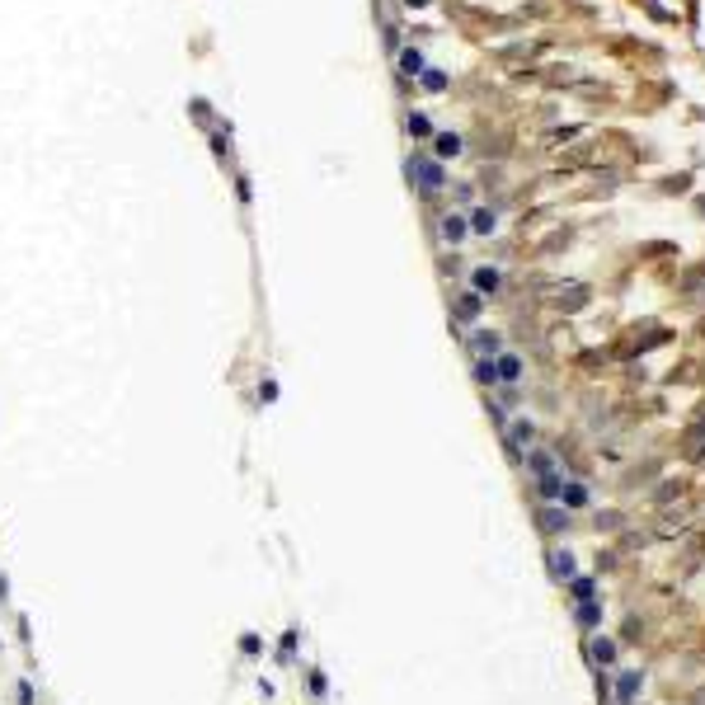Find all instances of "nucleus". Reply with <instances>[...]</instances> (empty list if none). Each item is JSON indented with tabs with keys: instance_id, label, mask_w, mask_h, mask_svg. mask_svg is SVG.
Returning <instances> with one entry per match:
<instances>
[{
	"instance_id": "nucleus-1",
	"label": "nucleus",
	"mask_w": 705,
	"mask_h": 705,
	"mask_svg": "<svg viewBox=\"0 0 705 705\" xmlns=\"http://www.w3.org/2000/svg\"><path fill=\"white\" fill-rule=\"evenodd\" d=\"M409 174H418V179L428 183V188H442V183H447L442 165H438L433 156H414V160H409Z\"/></svg>"
},
{
	"instance_id": "nucleus-2",
	"label": "nucleus",
	"mask_w": 705,
	"mask_h": 705,
	"mask_svg": "<svg viewBox=\"0 0 705 705\" xmlns=\"http://www.w3.org/2000/svg\"><path fill=\"white\" fill-rule=\"evenodd\" d=\"M498 278H503V273H498V268H489V263H480V268L470 273V283H475V292H480V296H494V292H498Z\"/></svg>"
},
{
	"instance_id": "nucleus-3",
	"label": "nucleus",
	"mask_w": 705,
	"mask_h": 705,
	"mask_svg": "<svg viewBox=\"0 0 705 705\" xmlns=\"http://www.w3.org/2000/svg\"><path fill=\"white\" fill-rule=\"evenodd\" d=\"M494 371H498V381H503V386H513V381L522 376V358H518V353H498Z\"/></svg>"
},
{
	"instance_id": "nucleus-4",
	"label": "nucleus",
	"mask_w": 705,
	"mask_h": 705,
	"mask_svg": "<svg viewBox=\"0 0 705 705\" xmlns=\"http://www.w3.org/2000/svg\"><path fill=\"white\" fill-rule=\"evenodd\" d=\"M466 235H470L466 216H451V212H447V216H442V240H447V245H466Z\"/></svg>"
},
{
	"instance_id": "nucleus-5",
	"label": "nucleus",
	"mask_w": 705,
	"mask_h": 705,
	"mask_svg": "<svg viewBox=\"0 0 705 705\" xmlns=\"http://www.w3.org/2000/svg\"><path fill=\"white\" fill-rule=\"evenodd\" d=\"M588 653H593V663H602V668H606V663H616V644H611L606 635H597V640L588 644Z\"/></svg>"
},
{
	"instance_id": "nucleus-6",
	"label": "nucleus",
	"mask_w": 705,
	"mask_h": 705,
	"mask_svg": "<svg viewBox=\"0 0 705 705\" xmlns=\"http://www.w3.org/2000/svg\"><path fill=\"white\" fill-rule=\"evenodd\" d=\"M400 71H405V76H423V71H428V66H423V52L405 48V52H400Z\"/></svg>"
},
{
	"instance_id": "nucleus-7",
	"label": "nucleus",
	"mask_w": 705,
	"mask_h": 705,
	"mask_svg": "<svg viewBox=\"0 0 705 705\" xmlns=\"http://www.w3.org/2000/svg\"><path fill=\"white\" fill-rule=\"evenodd\" d=\"M560 498H564V508H588V489L583 484H560Z\"/></svg>"
},
{
	"instance_id": "nucleus-8",
	"label": "nucleus",
	"mask_w": 705,
	"mask_h": 705,
	"mask_svg": "<svg viewBox=\"0 0 705 705\" xmlns=\"http://www.w3.org/2000/svg\"><path fill=\"white\" fill-rule=\"evenodd\" d=\"M470 231H475V235H489V231H494V212H489V207H475V212H470Z\"/></svg>"
},
{
	"instance_id": "nucleus-9",
	"label": "nucleus",
	"mask_w": 705,
	"mask_h": 705,
	"mask_svg": "<svg viewBox=\"0 0 705 705\" xmlns=\"http://www.w3.org/2000/svg\"><path fill=\"white\" fill-rule=\"evenodd\" d=\"M616 696H621V701H635V696H640V673H621V682H616Z\"/></svg>"
},
{
	"instance_id": "nucleus-10",
	"label": "nucleus",
	"mask_w": 705,
	"mask_h": 705,
	"mask_svg": "<svg viewBox=\"0 0 705 705\" xmlns=\"http://www.w3.org/2000/svg\"><path fill=\"white\" fill-rule=\"evenodd\" d=\"M456 151H461V136H456V132H438V156L451 160Z\"/></svg>"
},
{
	"instance_id": "nucleus-11",
	"label": "nucleus",
	"mask_w": 705,
	"mask_h": 705,
	"mask_svg": "<svg viewBox=\"0 0 705 705\" xmlns=\"http://www.w3.org/2000/svg\"><path fill=\"white\" fill-rule=\"evenodd\" d=\"M456 311H461V320H480V292H466L456 301Z\"/></svg>"
},
{
	"instance_id": "nucleus-12",
	"label": "nucleus",
	"mask_w": 705,
	"mask_h": 705,
	"mask_svg": "<svg viewBox=\"0 0 705 705\" xmlns=\"http://www.w3.org/2000/svg\"><path fill=\"white\" fill-rule=\"evenodd\" d=\"M578 621H583L588 630H597L602 626V606L597 602H583V606H578Z\"/></svg>"
},
{
	"instance_id": "nucleus-13",
	"label": "nucleus",
	"mask_w": 705,
	"mask_h": 705,
	"mask_svg": "<svg viewBox=\"0 0 705 705\" xmlns=\"http://www.w3.org/2000/svg\"><path fill=\"white\" fill-rule=\"evenodd\" d=\"M522 442H531V418H518V423H513V442H508V447L518 451Z\"/></svg>"
},
{
	"instance_id": "nucleus-14",
	"label": "nucleus",
	"mask_w": 705,
	"mask_h": 705,
	"mask_svg": "<svg viewBox=\"0 0 705 705\" xmlns=\"http://www.w3.org/2000/svg\"><path fill=\"white\" fill-rule=\"evenodd\" d=\"M475 376H480L484 386H494V381H498V371H494V358H480V362H475Z\"/></svg>"
},
{
	"instance_id": "nucleus-15",
	"label": "nucleus",
	"mask_w": 705,
	"mask_h": 705,
	"mask_svg": "<svg viewBox=\"0 0 705 705\" xmlns=\"http://www.w3.org/2000/svg\"><path fill=\"white\" fill-rule=\"evenodd\" d=\"M593 593H597V583L578 574V578H574V597H578V602H593Z\"/></svg>"
},
{
	"instance_id": "nucleus-16",
	"label": "nucleus",
	"mask_w": 705,
	"mask_h": 705,
	"mask_svg": "<svg viewBox=\"0 0 705 705\" xmlns=\"http://www.w3.org/2000/svg\"><path fill=\"white\" fill-rule=\"evenodd\" d=\"M423 85H428V94H442V90H447V76H442V71H423Z\"/></svg>"
},
{
	"instance_id": "nucleus-17",
	"label": "nucleus",
	"mask_w": 705,
	"mask_h": 705,
	"mask_svg": "<svg viewBox=\"0 0 705 705\" xmlns=\"http://www.w3.org/2000/svg\"><path fill=\"white\" fill-rule=\"evenodd\" d=\"M409 132H414V136H428V132H433L428 113H409Z\"/></svg>"
},
{
	"instance_id": "nucleus-18",
	"label": "nucleus",
	"mask_w": 705,
	"mask_h": 705,
	"mask_svg": "<svg viewBox=\"0 0 705 705\" xmlns=\"http://www.w3.org/2000/svg\"><path fill=\"white\" fill-rule=\"evenodd\" d=\"M550 564H555V574H574V560H569V555H560V550L550 555Z\"/></svg>"
},
{
	"instance_id": "nucleus-19",
	"label": "nucleus",
	"mask_w": 705,
	"mask_h": 705,
	"mask_svg": "<svg viewBox=\"0 0 705 705\" xmlns=\"http://www.w3.org/2000/svg\"><path fill=\"white\" fill-rule=\"evenodd\" d=\"M475 348H480L484 358H489V353H494V348H498V334H475Z\"/></svg>"
},
{
	"instance_id": "nucleus-20",
	"label": "nucleus",
	"mask_w": 705,
	"mask_h": 705,
	"mask_svg": "<svg viewBox=\"0 0 705 705\" xmlns=\"http://www.w3.org/2000/svg\"><path fill=\"white\" fill-rule=\"evenodd\" d=\"M409 5H428V0H409Z\"/></svg>"
}]
</instances>
